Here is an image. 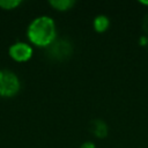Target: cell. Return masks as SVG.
I'll return each instance as SVG.
<instances>
[{"label": "cell", "instance_id": "cell-1", "mask_svg": "<svg viewBox=\"0 0 148 148\" xmlns=\"http://www.w3.org/2000/svg\"><path fill=\"white\" fill-rule=\"evenodd\" d=\"M27 35L34 45L47 47L56 40V23L50 16H38L29 24Z\"/></svg>", "mask_w": 148, "mask_h": 148}, {"label": "cell", "instance_id": "cell-2", "mask_svg": "<svg viewBox=\"0 0 148 148\" xmlns=\"http://www.w3.org/2000/svg\"><path fill=\"white\" fill-rule=\"evenodd\" d=\"M21 88L20 79L17 75L8 69H0V96L12 97L15 96Z\"/></svg>", "mask_w": 148, "mask_h": 148}, {"label": "cell", "instance_id": "cell-3", "mask_svg": "<svg viewBox=\"0 0 148 148\" xmlns=\"http://www.w3.org/2000/svg\"><path fill=\"white\" fill-rule=\"evenodd\" d=\"M8 53L13 60L17 62H24L32 57V47L28 43L16 42L9 46Z\"/></svg>", "mask_w": 148, "mask_h": 148}, {"label": "cell", "instance_id": "cell-4", "mask_svg": "<svg viewBox=\"0 0 148 148\" xmlns=\"http://www.w3.org/2000/svg\"><path fill=\"white\" fill-rule=\"evenodd\" d=\"M49 47V54L57 60H65L72 54V45L68 40L65 39H56Z\"/></svg>", "mask_w": 148, "mask_h": 148}, {"label": "cell", "instance_id": "cell-5", "mask_svg": "<svg viewBox=\"0 0 148 148\" xmlns=\"http://www.w3.org/2000/svg\"><path fill=\"white\" fill-rule=\"evenodd\" d=\"M110 25V20L105 15H98L94 20V28L97 32H103L105 31Z\"/></svg>", "mask_w": 148, "mask_h": 148}, {"label": "cell", "instance_id": "cell-6", "mask_svg": "<svg viewBox=\"0 0 148 148\" xmlns=\"http://www.w3.org/2000/svg\"><path fill=\"white\" fill-rule=\"evenodd\" d=\"M49 3L54 9L59 12H65V10H68L71 7H73L75 2L73 0H51Z\"/></svg>", "mask_w": 148, "mask_h": 148}, {"label": "cell", "instance_id": "cell-7", "mask_svg": "<svg viewBox=\"0 0 148 148\" xmlns=\"http://www.w3.org/2000/svg\"><path fill=\"white\" fill-rule=\"evenodd\" d=\"M92 132H94L95 135H97L99 138H103L108 133V127H106V125L103 120H95L92 123Z\"/></svg>", "mask_w": 148, "mask_h": 148}, {"label": "cell", "instance_id": "cell-8", "mask_svg": "<svg viewBox=\"0 0 148 148\" xmlns=\"http://www.w3.org/2000/svg\"><path fill=\"white\" fill-rule=\"evenodd\" d=\"M20 5H21L20 0H0V8L7 9V10L14 9Z\"/></svg>", "mask_w": 148, "mask_h": 148}, {"label": "cell", "instance_id": "cell-9", "mask_svg": "<svg viewBox=\"0 0 148 148\" xmlns=\"http://www.w3.org/2000/svg\"><path fill=\"white\" fill-rule=\"evenodd\" d=\"M80 148H95V143L91 141H86L80 146Z\"/></svg>", "mask_w": 148, "mask_h": 148}]
</instances>
